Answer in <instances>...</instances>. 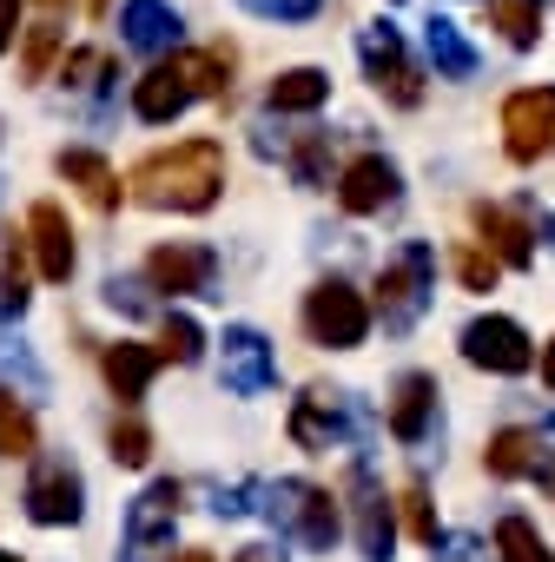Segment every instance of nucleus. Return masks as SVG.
I'll list each match as a JSON object with an SVG mask.
<instances>
[{"label": "nucleus", "instance_id": "f704fd0d", "mask_svg": "<svg viewBox=\"0 0 555 562\" xmlns=\"http://www.w3.org/2000/svg\"><path fill=\"white\" fill-rule=\"evenodd\" d=\"M430 549H437V562H496V555H489V549H483L469 529H456V536H437Z\"/></svg>", "mask_w": 555, "mask_h": 562}, {"label": "nucleus", "instance_id": "f257e3e1", "mask_svg": "<svg viewBox=\"0 0 555 562\" xmlns=\"http://www.w3.org/2000/svg\"><path fill=\"white\" fill-rule=\"evenodd\" d=\"M126 192L152 212H212L225 192V146L218 139H179L133 166Z\"/></svg>", "mask_w": 555, "mask_h": 562}, {"label": "nucleus", "instance_id": "5701e85b", "mask_svg": "<svg viewBox=\"0 0 555 562\" xmlns=\"http://www.w3.org/2000/svg\"><path fill=\"white\" fill-rule=\"evenodd\" d=\"M331 100V80L318 74V67H292V74H278L271 87H264V106L271 113H318Z\"/></svg>", "mask_w": 555, "mask_h": 562}, {"label": "nucleus", "instance_id": "4468645a", "mask_svg": "<svg viewBox=\"0 0 555 562\" xmlns=\"http://www.w3.org/2000/svg\"><path fill=\"white\" fill-rule=\"evenodd\" d=\"M351 522H358V549H364V562H390V549H397V516H390V496L371 483L364 463L351 470Z\"/></svg>", "mask_w": 555, "mask_h": 562}, {"label": "nucleus", "instance_id": "2eb2a0df", "mask_svg": "<svg viewBox=\"0 0 555 562\" xmlns=\"http://www.w3.org/2000/svg\"><path fill=\"white\" fill-rule=\"evenodd\" d=\"M437 397H443V391H437L430 371H404L397 391H390V437L410 443V450L430 443V437H437Z\"/></svg>", "mask_w": 555, "mask_h": 562}, {"label": "nucleus", "instance_id": "412c9836", "mask_svg": "<svg viewBox=\"0 0 555 562\" xmlns=\"http://www.w3.org/2000/svg\"><path fill=\"white\" fill-rule=\"evenodd\" d=\"M159 364H166V358H159L152 345L120 338V345L106 351V384H113V397H120V404H139V397H146V384L159 378Z\"/></svg>", "mask_w": 555, "mask_h": 562}, {"label": "nucleus", "instance_id": "aec40b11", "mask_svg": "<svg viewBox=\"0 0 555 562\" xmlns=\"http://www.w3.org/2000/svg\"><path fill=\"white\" fill-rule=\"evenodd\" d=\"M192 100H199V93L185 87V74H179L172 60H159V67H152V74L133 87V113H139L146 126H166V120H179Z\"/></svg>", "mask_w": 555, "mask_h": 562}, {"label": "nucleus", "instance_id": "37998d69", "mask_svg": "<svg viewBox=\"0 0 555 562\" xmlns=\"http://www.w3.org/2000/svg\"><path fill=\"white\" fill-rule=\"evenodd\" d=\"M179 562H212V555H205V549H185V555H179Z\"/></svg>", "mask_w": 555, "mask_h": 562}, {"label": "nucleus", "instance_id": "b1692460", "mask_svg": "<svg viewBox=\"0 0 555 562\" xmlns=\"http://www.w3.org/2000/svg\"><path fill=\"white\" fill-rule=\"evenodd\" d=\"M231 60H238V54H231L225 41H218V47H199V54H172V67L185 74V87H192V93H212V100L231 93Z\"/></svg>", "mask_w": 555, "mask_h": 562}, {"label": "nucleus", "instance_id": "ea45409f", "mask_svg": "<svg viewBox=\"0 0 555 562\" xmlns=\"http://www.w3.org/2000/svg\"><path fill=\"white\" fill-rule=\"evenodd\" d=\"M231 562H285V555H278V549H238Z\"/></svg>", "mask_w": 555, "mask_h": 562}, {"label": "nucleus", "instance_id": "6ab92c4d", "mask_svg": "<svg viewBox=\"0 0 555 562\" xmlns=\"http://www.w3.org/2000/svg\"><path fill=\"white\" fill-rule=\"evenodd\" d=\"M483 470L496 483H516V476H548V443L542 430H496L489 450H483Z\"/></svg>", "mask_w": 555, "mask_h": 562}, {"label": "nucleus", "instance_id": "a19ab883", "mask_svg": "<svg viewBox=\"0 0 555 562\" xmlns=\"http://www.w3.org/2000/svg\"><path fill=\"white\" fill-rule=\"evenodd\" d=\"M542 384L555 391V338H548V351H542Z\"/></svg>", "mask_w": 555, "mask_h": 562}, {"label": "nucleus", "instance_id": "f8f14e48", "mask_svg": "<svg viewBox=\"0 0 555 562\" xmlns=\"http://www.w3.org/2000/svg\"><path fill=\"white\" fill-rule=\"evenodd\" d=\"M146 278L159 292H192V299H212L218 285V251L212 245H159L146 258Z\"/></svg>", "mask_w": 555, "mask_h": 562}, {"label": "nucleus", "instance_id": "c03bdc74", "mask_svg": "<svg viewBox=\"0 0 555 562\" xmlns=\"http://www.w3.org/2000/svg\"><path fill=\"white\" fill-rule=\"evenodd\" d=\"M87 8H93V14H106V0H87Z\"/></svg>", "mask_w": 555, "mask_h": 562}, {"label": "nucleus", "instance_id": "f03ea898", "mask_svg": "<svg viewBox=\"0 0 555 562\" xmlns=\"http://www.w3.org/2000/svg\"><path fill=\"white\" fill-rule=\"evenodd\" d=\"M430 292H437V251L430 245H404L384 278H377V312H384V331H410L423 312H430Z\"/></svg>", "mask_w": 555, "mask_h": 562}, {"label": "nucleus", "instance_id": "c85d7f7f", "mask_svg": "<svg viewBox=\"0 0 555 562\" xmlns=\"http://www.w3.org/2000/svg\"><path fill=\"white\" fill-rule=\"evenodd\" d=\"M60 47H67V34H60L54 21H41V27L27 34V47H21V74H27V80H47L54 60H60Z\"/></svg>", "mask_w": 555, "mask_h": 562}, {"label": "nucleus", "instance_id": "cd10ccee", "mask_svg": "<svg viewBox=\"0 0 555 562\" xmlns=\"http://www.w3.org/2000/svg\"><path fill=\"white\" fill-rule=\"evenodd\" d=\"M34 443H41V430L27 417V404L14 391H0V457H34Z\"/></svg>", "mask_w": 555, "mask_h": 562}, {"label": "nucleus", "instance_id": "72a5a7b5", "mask_svg": "<svg viewBox=\"0 0 555 562\" xmlns=\"http://www.w3.org/2000/svg\"><path fill=\"white\" fill-rule=\"evenodd\" d=\"M397 503H404V522H410L417 542H437V536H443V529H437V509H430V496H423V483H410Z\"/></svg>", "mask_w": 555, "mask_h": 562}, {"label": "nucleus", "instance_id": "dca6fc26", "mask_svg": "<svg viewBox=\"0 0 555 562\" xmlns=\"http://www.w3.org/2000/svg\"><path fill=\"white\" fill-rule=\"evenodd\" d=\"M397 166L384 159V153H364V159H351L344 166V179H338V205L344 212H358V218H371V212H384V205H397Z\"/></svg>", "mask_w": 555, "mask_h": 562}, {"label": "nucleus", "instance_id": "79ce46f5", "mask_svg": "<svg viewBox=\"0 0 555 562\" xmlns=\"http://www.w3.org/2000/svg\"><path fill=\"white\" fill-rule=\"evenodd\" d=\"M41 8H47V14H67V8H73V0H41Z\"/></svg>", "mask_w": 555, "mask_h": 562}, {"label": "nucleus", "instance_id": "bb28decb", "mask_svg": "<svg viewBox=\"0 0 555 562\" xmlns=\"http://www.w3.org/2000/svg\"><path fill=\"white\" fill-rule=\"evenodd\" d=\"M496 555H502V562H555L529 516H502V522H496Z\"/></svg>", "mask_w": 555, "mask_h": 562}, {"label": "nucleus", "instance_id": "7c9ffc66", "mask_svg": "<svg viewBox=\"0 0 555 562\" xmlns=\"http://www.w3.org/2000/svg\"><path fill=\"white\" fill-rule=\"evenodd\" d=\"M496 271H502V258H496V251H483V245H463V251H456V278H463V292H496Z\"/></svg>", "mask_w": 555, "mask_h": 562}, {"label": "nucleus", "instance_id": "a18cd8bd", "mask_svg": "<svg viewBox=\"0 0 555 562\" xmlns=\"http://www.w3.org/2000/svg\"><path fill=\"white\" fill-rule=\"evenodd\" d=\"M0 562H21V555H0Z\"/></svg>", "mask_w": 555, "mask_h": 562}, {"label": "nucleus", "instance_id": "4be33fe9", "mask_svg": "<svg viewBox=\"0 0 555 562\" xmlns=\"http://www.w3.org/2000/svg\"><path fill=\"white\" fill-rule=\"evenodd\" d=\"M423 54H430V67L443 74V80H476V47L463 41V27L456 21H423Z\"/></svg>", "mask_w": 555, "mask_h": 562}, {"label": "nucleus", "instance_id": "c756f323", "mask_svg": "<svg viewBox=\"0 0 555 562\" xmlns=\"http://www.w3.org/2000/svg\"><path fill=\"white\" fill-rule=\"evenodd\" d=\"M199 351H205L199 325H192L185 312H172V318H166V338H159V358H172V364H199Z\"/></svg>", "mask_w": 555, "mask_h": 562}, {"label": "nucleus", "instance_id": "20e7f679", "mask_svg": "<svg viewBox=\"0 0 555 562\" xmlns=\"http://www.w3.org/2000/svg\"><path fill=\"white\" fill-rule=\"evenodd\" d=\"M264 516L278 522V529H292L305 549H331L338 542V496L331 490H318V483H271L264 490Z\"/></svg>", "mask_w": 555, "mask_h": 562}, {"label": "nucleus", "instance_id": "473e14b6", "mask_svg": "<svg viewBox=\"0 0 555 562\" xmlns=\"http://www.w3.org/2000/svg\"><path fill=\"white\" fill-rule=\"evenodd\" d=\"M146 457H152V430H146L139 417H120V424H113V463L139 470Z\"/></svg>", "mask_w": 555, "mask_h": 562}, {"label": "nucleus", "instance_id": "f3484780", "mask_svg": "<svg viewBox=\"0 0 555 562\" xmlns=\"http://www.w3.org/2000/svg\"><path fill=\"white\" fill-rule=\"evenodd\" d=\"M27 238H34V265H41V278L67 285V278H73V225H67V212H60L54 199H41V205L27 212Z\"/></svg>", "mask_w": 555, "mask_h": 562}, {"label": "nucleus", "instance_id": "7ed1b4c3", "mask_svg": "<svg viewBox=\"0 0 555 562\" xmlns=\"http://www.w3.org/2000/svg\"><path fill=\"white\" fill-rule=\"evenodd\" d=\"M305 331H312V345H325V351H351V345H364V331H371V305H364V292L344 285V278H318V285L305 292Z\"/></svg>", "mask_w": 555, "mask_h": 562}, {"label": "nucleus", "instance_id": "1a4fd4ad", "mask_svg": "<svg viewBox=\"0 0 555 562\" xmlns=\"http://www.w3.org/2000/svg\"><path fill=\"white\" fill-rule=\"evenodd\" d=\"M463 358L476 364V371H496V378H522L529 364H535V351H529V331L516 325V318H476L469 331H463Z\"/></svg>", "mask_w": 555, "mask_h": 562}, {"label": "nucleus", "instance_id": "58836bf2", "mask_svg": "<svg viewBox=\"0 0 555 562\" xmlns=\"http://www.w3.org/2000/svg\"><path fill=\"white\" fill-rule=\"evenodd\" d=\"M14 34H21V0H0V54L14 47Z\"/></svg>", "mask_w": 555, "mask_h": 562}, {"label": "nucleus", "instance_id": "39448f33", "mask_svg": "<svg viewBox=\"0 0 555 562\" xmlns=\"http://www.w3.org/2000/svg\"><path fill=\"white\" fill-rule=\"evenodd\" d=\"M179 483L172 476H159V483H146L139 490V503L126 509V542H120V555L126 562H166L172 555V529H179Z\"/></svg>", "mask_w": 555, "mask_h": 562}, {"label": "nucleus", "instance_id": "e433bc0d", "mask_svg": "<svg viewBox=\"0 0 555 562\" xmlns=\"http://www.w3.org/2000/svg\"><path fill=\"white\" fill-rule=\"evenodd\" d=\"M0 312H27V285H21V251H14V265L8 271H0Z\"/></svg>", "mask_w": 555, "mask_h": 562}, {"label": "nucleus", "instance_id": "393cba45", "mask_svg": "<svg viewBox=\"0 0 555 562\" xmlns=\"http://www.w3.org/2000/svg\"><path fill=\"white\" fill-rule=\"evenodd\" d=\"M60 172H67V179H73V186H80V192H87L100 212H113V205H120V179H113V166H106L100 153H87V146H67V153H60Z\"/></svg>", "mask_w": 555, "mask_h": 562}, {"label": "nucleus", "instance_id": "2f4dec72", "mask_svg": "<svg viewBox=\"0 0 555 562\" xmlns=\"http://www.w3.org/2000/svg\"><path fill=\"white\" fill-rule=\"evenodd\" d=\"M292 172H298V186H325V172H331V146H325V133H305V139L292 146Z\"/></svg>", "mask_w": 555, "mask_h": 562}, {"label": "nucleus", "instance_id": "ddd939ff", "mask_svg": "<svg viewBox=\"0 0 555 562\" xmlns=\"http://www.w3.org/2000/svg\"><path fill=\"white\" fill-rule=\"evenodd\" d=\"M469 225L483 232V245L502 258V265H516V271H529L535 265V218H529V205H469Z\"/></svg>", "mask_w": 555, "mask_h": 562}, {"label": "nucleus", "instance_id": "6e6552de", "mask_svg": "<svg viewBox=\"0 0 555 562\" xmlns=\"http://www.w3.org/2000/svg\"><path fill=\"white\" fill-rule=\"evenodd\" d=\"M555 146V87H522L502 100V153L516 166H535Z\"/></svg>", "mask_w": 555, "mask_h": 562}, {"label": "nucleus", "instance_id": "9b49d317", "mask_svg": "<svg viewBox=\"0 0 555 562\" xmlns=\"http://www.w3.org/2000/svg\"><path fill=\"white\" fill-rule=\"evenodd\" d=\"M225 391L231 397H264L271 384H278V358H271V345H264V331H251V325H231L225 338Z\"/></svg>", "mask_w": 555, "mask_h": 562}, {"label": "nucleus", "instance_id": "0eeeda50", "mask_svg": "<svg viewBox=\"0 0 555 562\" xmlns=\"http://www.w3.org/2000/svg\"><path fill=\"white\" fill-rule=\"evenodd\" d=\"M364 430V411L351 391H305L292 404V443L298 450H338Z\"/></svg>", "mask_w": 555, "mask_h": 562}, {"label": "nucleus", "instance_id": "9d476101", "mask_svg": "<svg viewBox=\"0 0 555 562\" xmlns=\"http://www.w3.org/2000/svg\"><path fill=\"white\" fill-rule=\"evenodd\" d=\"M80 509H87L80 470L67 457H41L34 476H27V516L47 522V529H60V522H80Z\"/></svg>", "mask_w": 555, "mask_h": 562}, {"label": "nucleus", "instance_id": "423d86ee", "mask_svg": "<svg viewBox=\"0 0 555 562\" xmlns=\"http://www.w3.org/2000/svg\"><path fill=\"white\" fill-rule=\"evenodd\" d=\"M358 54H364L371 87H377L390 106H417V100H423V74H417V60L404 54V34H397L390 21H371V27L358 34Z\"/></svg>", "mask_w": 555, "mask_h": 562}, {"label": "nucleus", "instance_id": "a878e982", "mask_svg": "<svg viewBox=\"0 0 555 562\" xmlns=\"http://www.w3.org/2000/svg\"><path fill=\"white\" fill-rule=\"evenodd\" d=\"M489 27L509 47H535L542 41V0H489Z\"/></svg>", "mask_w": 555, "mask_h": 562}, {"label": "nucleus", "instance_id": "c9c22d12", "mask_svg": "<svg viewBox=\"0 0 555 562\" xmlns=\"http://www.w3.org/2000/svg\"><path fill=\"white\" fill-rule=\"evenodd\" d=\"M251 14H271V21H312L318 0H245Z\"/></svg>", "mask_w": 555, "mask_h": 562}, {"label": "nucleus", "instance_id": "a211bd4d", "mask_svg": "<svg viewBox=\"0 0 555 562\" xmlns=\"http://www.w3.org/2000/svg\"><path fill=\"white\" fill-rule=\"evenodd\" d=\"M179 8H166V0H126V14H120V41L133 47V54H172L179 47Z\"/></svg>", "mask_w": 555, "mask_h": 562}, {"label": "nucleus", "instance_id": "4c0bfd02", "mask_svg": "<svg viewBox=\"0 0 555 562\" xmlns=\"http://www.w3.org/2000/svg\"><path fill=\"white\" fill-rule=\"evenodd\" d=\"M212 496H218V503H212L218 516H245V496H251V483H218Z\"/></svg>", "mask_w": 555, "mask_h": 562}]
</instances>
